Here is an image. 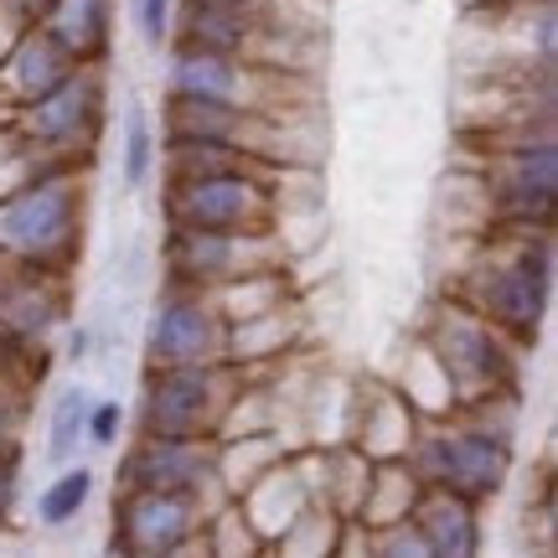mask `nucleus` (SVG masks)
Returning <instances> with one entry per match:
<instances>
[{
  "label": "nucleus",
  "mask_w": 558,
  "mask_h": 558,
  "mask_svg": "<svg viewBox=\"0 0 558 558\" xmlns=\"http://www.w3.org/2000/svg\"><path fill=\"white\" fill-rule=\"evenodd\" d=\"M460 243L465 259L439 290L465 300L522 352L538 347L554 305V222H492L486 233Z\"/></svg>",
  "instance_id": "f257e3e1"
},
{
  "label": "nucleus",
  "mask_w": 558,
  "mask_h": 558,
  "mask_svg": "<svg viewBox=\"0 0 558 558\" xmlns=\"http://www.w3.org/2000/svg\"><path fill=\"white\" fill-rule=\"evenodd\" d=\"M518 399H481L460 403L456 414L424 418L414 445H409V471L418 486H445L456 497L471 501H497L512 476V456H518Z\"/></svg>",
  "instance_id": "f03ea898"
},
{
  "label": "nucleus",
  "mask_w": 558,
  "mask_h": 558,
  "mask_svg": "<svg viewBox=\"0 0 558 558\" xmlns=\"http://www.w3.org/2000/svg\"><path fill=\"white\" fill-rule=\"evenodd\" d=\"M88 171L94 160H47L0 192V259L73 275L88 228Z\"/></svg>",
  "instance_id": "7ed1b4c3"
},
{
  "label": "nucleus",
  "mask_w": 558,
  "mask_h": 558,
  "mask_svg": "<svg viewBox=\"0 0 558 558\" xmlns=\"http://www.w3.org/2000/svg\"><path fill=\"white\" fill-rule=\"evenodd\" d=\"M414 337L435 352L445 367V378L456 388V403H481V399H518L522 378V347L512 337H501L486 316H476L465 300L439 290L429 300L424 320L414 326Z\"/></svg>",
  "instance_id": "20e7f679"
},
{
  "label": "nucleus",
  "mask_w": 558,
  "mask_h": 558,
  "mask_svg": "<svg viewBox=\"0 0 558 558\" xmlns=\"http://www.w3.org/2000/svg\"><path fill=\"white\" fill-rule=\"evenodd\" d=\"M166 94L207 104H233V109H305L320 104L316 73H284L264 68L239 52H213V47H166Z\"/></svg>",
  "instance_id": "39448f33"
},
{
  "label": "nucleus",
  "mask_w": 558,
  "mask_h": 558,
  "mask_svg": "<svg viewBox=\"0 0 558 558\" xmlns=\"http://www.w3.org/2000/svg\"><path fill=\"white\" fill-rule=\"evenodd\" d=\"M239 367L218 362H181V367H140V393L130 403L135 435H177V439H218Z\"/></svg>",
  "instance_id": "423d86ee"
},
{
  "label": "nucleus",
  "mask_w": 558,
  "mask_h": 558,
  "mask_svg": "<svg viewBox=\"0 0 558 558\" xmlns=\"http://www.w3.org/2000/svg\"><path fill=\"white\" fill-rule=\"evenodd\" d=\"M275 166H222L160 177V222L202 233H275Z\"/></svg>",
  "instance_id": "0eeeda50"
},
{
  "label": "nucleus",
  "mask_w": 558,
  "mask_h": 558,
  "mask_svg": "<svg viewBox=\"0 0 558 558\" xmlns=\"http://www.w3.org/2000/svg\"><path fill=\"white\" fill-rule=\"evenodd\" d=\"M481 186L486 228L492 222H554L558 202V145L554 135L465 145L460 160Z\"/></svg>",
  "instance_id": "6e6552de"
},
{
  "label": "nucleus",
  "mask_w": 558,
  "mask_h": 558,
  "mask_svg": "<svg viewBox=\"0 0 558 558\" xmlns=\"http://www.w3.org/2000/svg\"><path fill=\"white\" fill-rule=\"evenodd\" d=\"M11 130L32 156L94 160L109 130V78L104 62H78L68 78L26 109H11Z\"/></svg>",
  "instance_id": "1a4fd4ad"
},
{
  "label": "nucleus",
  "mask_w": 558,
  "mask_h": 558,
  "mask_svg": "<svg viewBox=\"0 0 558 558\" xmlns=\"http://www.w3.org/2000/svg\"><path fill=\"white\" fill-rule=\"evenodd\" d=\"M279 233H202V228H166L160 233V284H186V290H218L248 269L284 264Z\"/></svg>",
  "instance_id": "9d476101"
},
{
  "label": "nucleus",
  "mask_w": 558,
  "mask_h": 558,
  "mask_svg": "<svg viewBox=\"0 0 558 558\" xmlns=\"http://www.w3.org/2000/svg\"><path fill=\"white\" fill-rule=\"evenodd\" d=\"M213 501L177 492H114L109 507V548L124 558H181L202 554V512Z\"/></svg>",
  "instance_id": "9b49d317"
},
{
  "label": "nucleus",
  "mask_w": 558,
  "mask_h": 558,
  "mask_svg": "<svg viewBox=\"0 0 558 558\" xmlns=\"http://www.w3.org/2000/svg\"><path fill=\"white\" fill-rule=\"evenodd\" d=\"M228 347V320L207 290L160 284L156 305L140 331V367H181V362H218Z\"/></svg>",
  "instance_id": "f8f14e48"
},
{
  "label": "nucleus",
  "mask_w": 558,
  "mask_h": 558,
  "mask_svg": "<svg viewBox=\"0 0 558 558\" xmlns=\"http://www.w3.org/2000/svg\"><path fill=\"white\" fill-rule=\"evenodd\" d=\"M114 492H177V497L218 501V439L135 435L120 450Z\"/></svg>",
  "instance_id": "ddd939ff"
},
{
  "label": "nucleus",
  "mask_w": 558,
  "mask_h": 558,
  "mask_svg": "<svg viewBox=\"0 0 558 558\" xmlns=\"http://www.w3.org/2000/svg\"><path fill=\"white\" fill-rule=\"evenodd\" d=\"M418 424L424 418L414 414V403L403 399L393 378H352L341 439L357 445L367 460H403L418 435Z\"/></svg>",
  "instance_id": "4468645a"
},
{
  "label": "nucleus",
  "mask_w": 558,
  "mask_h": 558,
  "mask_svg": "<svg viewBox=\"0 0 558 558\" xmlns=\"http://www.w3.org/2000/svg\"><path fill=\"white\" fill-rule=\"evenodd\" d=\"M73 316V290L68 275L52 269H21L11 264L0 279V337L5 341H47L58 326H68Z\"/></svg>",
  "instance_id": "2eb2a0df"
},
{
  "label": "nucleus",
  "mask_w": 558,
  "mask_h": 558,
  "mask_svg": "<svg viewBox=\"0 0 558 558\" xmlns=\"http://www.w3.org/2000/svg\"><path fill=\"white\" fill-rule=\"evenodd\" d=\"M305 300L290 295L259 311V316L248 320H233L228 326V347H222V357L233 362L239 373H259V367H279L284 357H295L300 347H305Z\"/></svg>",
  "instance_id": "dca6fc26"
},
{
  "label": "nucleus",
  "mask_w": 558,
  "mask_h": 558,
  "mask_svg": "<svg viewBox=\"0 0 558 558\" xmlns=\"http://www.w3.org/2000/svg\"><path fill=\"white\" fill-rule=\"evenodd\" d=\"M73 68H78V58L47 26H26L16 47L0 58V99L11 104V109H26L41 94H52Z\"/></svg>",
  "instance_id": "f3484780"
},
{
  "label": "nucleus",
  "mask_w": 558,
  "mask_h": 558,
  "mask_svg": "<svg viewBox=\"0 0 558 558\" xmlns=\"http://www.w3.org/2000/svg\"><path fill=\"white\" fill-rule=\"evenodd\" d=\"M409 522L418 527L429 558H476L481 543H486L481 501L456 497V492H445V486H418L414 507H409Z\"/></svg>",
  "instance_id": "a211bd4d"
},
{
  "label": "nucleus",
  "mask_w": 558,
  "mask_h": 558,
  "mask_svg": "<svg viewBox=\"0 0 558 558\" xmlns=\"http://www.w3.org/2000/svg\"><path fill=\"white\" fill-rule=\"evenodd\" d=\"M243 507V518L254 522V533L264 538V554H269V543L290 527V522L311 507V476H305V456H300V445L290 450V456H279L269 471H264L243 497H233Z\"/></svg>",
  "instance_id": "6ab92c4d"
},
{
  "label": "nucleus",
  "mask_w": 558,
  "mask_h": 558,
  "mask_svg": "<svg viewBox=\"0 0 558 558\" xmlns=\"http://www.w3.org/2000/svg\"><path fill=\"white\" fill-rule=\"evenodd\" d=\"M41 26L78 62H109L114 52V0H58Z\"/></svg>",
  "instance_id": "aec40b11"
},
{
  "label": "nucleus",
  "mask_w": 558,
  "mask_h": 558,
  "mask_svg": "<svg viewBox=\"0 0 558 558\" xmlns=\"http://www.w3.org/2000/svg\"><path fill=\"white\" fill-rule=\"evenodd\" d=\"M295 445L284 435H218V492L222 497H243Z\"/></svg>",
  "instance_id": "412c9836"
},
{
  "label": "nucleus",
  "mask_w": 558,
  "mask_h": 558,
  "mask_svg": "<svg viewBox=\"0 0 558 558\" xmlns=\"http://www.w3.org/2000/svg\"><path fill=\"white\" fill-rule=\"evenodd\" d=\"M160 166V130H156V114L150 104L130 94L120 109V181L124 192H145L150 177Z\"/></svg>",
  "instance_id": "4be33fe9"
},
{
  "label": "nucleus",
  "mask_w": 558,
  "mask_h": 558,
  "mask_svg": "<svg viewBox=\"0 0 558 558\" xmlns=\"http://www.w3.org/2000/svg\"><path fill=\"white\" fill-rule=\"evenodd\" d=\"M393 383H399V393L409 403H414L418 418H445L456 414V388H450V378H445V367L435 362V352L424 347L418 337H409V357H403V367L393 373Z\"/></svg>",
  "instance_id": "5701e85b"
},
{
  "label": "nucleus",
  "mask_w": 558,
  "mask_h": 558,
  "mask_svg": "<svg viewBox=\"0 0 558 558\" xmlns=\"http://www.w3.org/2000/svg\"><path fill=\"white\" fill-rule=\"evenodd\" d=\"M88 403H94L88 383L58 388V399L47 409V450H41L52 465H68V460H78V450H88Z\"/></svg>",
  "instance_id": "b1692460"
},
{
  "label": "nucleus",
  "mask_w": 558,
  "mask_h": 558,
  "mask_svg": "<svg viewBox=\"0 0 558 558\" xmlns=\"http://www.w3.org/2000/svg\"><path fill=\"white\" fill-rule=\"evenodd\" d=\"M414 497H418V476L409 471V460H373V476H367L357 518L367 522V527L399 522V518H409Z\"/></svg>",
  "instance_id": "393cba45"
},
{
  "label": "nucleus",
  "mask_w": 558,
  "mask_h": 558,
  "mask_svg": "<svg viewBox=\"0 0 558 558\" xmlns=\"http://www.w3.org/2000/svg\"><path fill=\"white\" fill-rule=\"evenodd\" d=\"M94 486H99V476H94V465H83V460H68L58 476L47 481L37 492V522L47 527V533H58V527H73V522L88 512V501H94Z\"/></svg>",
  "instance_id": "a878e982"
},
{
  "label": "nucleus",
  "mask_w": 558,
  "mask_h": 558,
  "mask_svg": "<svg viewBox=\"0 0 558 558\" xmlns=\"http://www.w3.org/2000/svg\"><path fill=\"white\" fill-rule=\"evenodd\" d=\"M202 554L213 558H259L264 538L254 533V522L243 518V507L233 497H218L202 512Z\"/></svg>",
  "instance_id": "bb28decb"
},
{
  "label": "nucleus",
  "mask_w": 558,
  "mask_h": 558,
  "mask_svg": "<svg viewBox=\"0 0 558 558\" xmlns=\"http://www.w3.org/2000/svg\"><path fill=\"white\" fill-rule=\"evenodd\" d=\"M130 21L145 52H166L171 47V21H177V0H130Z\"/></svg>",
  "instance_id": "cd10ccee"
},
{
  "label": "nucleus",
  "mask_w": 558,
  "mask_h": 558,
  "mask_svg": "<svg viewBox=\"0 0 558 558\" xmlns=\"http://www.w3.org/2000/svg\"><path fill=\"white\" fill-rule=\"evenodd\" d=\"M124 429H130V409L120 399L94 393V403H88V450H114Z\"/></svg>",
  "instance_id": "c85d7f7f"
},
{
  "label": "nucleus",
  "mask_w": 558,
  "mask_h": 558,
  "mask_svg": "<svg viewBox=\"0 0 558 558\" xmlns=\"http://www.w3.org/2000/svg\"><path fill=\"white\" fill-rule=\"evenodd\" d=\"M16 481H21V456H0V527L16 507Z\"/></svg>",
  "instance_id": "c756f323"
},
{
  "label": "nucleus",
  "mask_w": 558,
  "mask_h": 558,
  "mask_svg": "<svg viewBox=\"0 0 558 558\" xmlns=\"http://www.w3.org/2000/svg\"><path fill=\"white\" fill-rule=\"evenodd\" d=\"M26 26H32V21L21 16V11H16V5H11V0H0V58H5V52L16 47V41H21V32H26Z\"/></svg>",
  "instance_id": "7c9ffc66"
},
{
  "label": "nucleus",
  "mask_w": 558,
  "mask_h": 558,
  "mask_svg": "<svg viewBox=\"0 0 558 558\" xmlns=\"http://www.w3.org/2000/svg\"><path fill=\"white\" fill-rule=\"evenodd\" d=\"M68 326H73V320H68ZM88 352H94V326H73V337H68V357L78 362H88Z\"/></svg>",
  "instance_id": "2f4dec72"
},
{
  "label": "nucleus",
  "mask_w": 558,
  "mask_h": 558,
  "mask_svg": "<svg viewBox=\"0 0 558 558\" xmlns=\"http://www.w3.org/2000/svg\"><path fill=\"white\" fill-rule=\"evenodd\" d=\"M11 5H16V11L32 21V26H41V21L52 16V5H58V0H11Z\"/></svg>",
  "instance_id": "473e14b6"
},
{
  "label": "nucleus",
  "mask_w": 558,
  "mask_h": 558,
  "mask_svg": "<svg viewBox=\"0 0 558 558\" xmlns=\"http://www.w3.org/2000/svg\"><path fill=\"white\" fill-rule=\"evenodd\" d=\"M5 124H11V104L0 99V130H5Z\"/></svg>",
  "instance_id": "72a5a7b5"
},
{
  "label": "nucleus",
  "mask_w": 558,
  "mask_h": 558,
  "mask_svg": "<svg viewBox=\"0 0 558 558\" xmlns=\"http://www.w3.org/2000/svg\"><path fill=\"white\" fill-rule=\"evenodd\" d=\"M471 5H497V0H460V11H471Z\"/></svg>",
  "instance_id": "f704fd0d"
},
{
  "label": "nucleus",
  "mask_w": 558,
  "mask_h": 558,
  "mask_svg": "<svg viewBox=\"0 0 558 558\" xmlns=\"http://www.w3.org/2000/svg\"><path fill=\"white\" fill-rule=\"evenodd\" d=\"M5 269H11V264H5V259H0V279H5Z\"/></svg>",
  "instance_id": "c9c22d12"
}]
</instances>
